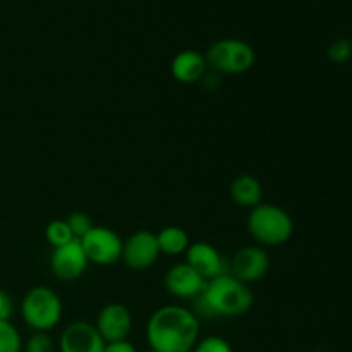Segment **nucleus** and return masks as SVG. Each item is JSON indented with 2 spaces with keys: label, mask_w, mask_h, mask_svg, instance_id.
<instances>
[{
  "label": "nucleus",
  "mask_w": 352,
  "mask_h": 352,
  "mask_svg": "<svg viewBox=\"0 0 352 352\" xmlns=\"http://www.w3.org/2000/svg\"><path fill=\"white\" fill-rule=\"evenodd\" d=\"M199 340V318L181 305L155 309L146 323V342L155 352H191Z\"/></svg>",
  "instance_id": "obj_1"
},
{
  "label": "nucleus",
  "mask_w": 352,
  "mask_h": 352,
  "mask_svg": "<svg viewBox=\"0 0 352 352\" xmlns=\"http://www.w3.org/2000/svg\"><path fill=\"white\" fill-rule=\"evenodd\" d=\"M254 294L250 285L237 280L227 272L220 277L206 282L205 291L196 298L198 318H237L253 308Z\"/></svg>",
  "instance_id": "obj_2"
},
{
  "label": "nucleus",
  "mask_w": 352,
  "mask_h": 352,
  "mask_svg": "<svg viewBox=\"0 0 352 352\" xmlns=\"http://www.w3.org/2000/svg\"><path fill=\"white\" fill-rule=\"evenodd\" d=\"M246 226L254 243L265 250L289 243L294 234L292 217L282 206L272 203H260L250 210Z\"/></svg>",
  "instance_id": "obj_3"
},
{
  "label": "nucleus",
  "mask_w": 352,
  "mask_h": 352,
  "mask_svg": "<svg viewBox=\"0 0 352 352\" xmlns=\"http://www.w3.org/2000/svg\"><path fill=\"white\" fill-rule=\"evenodd\" d=\"M21 318L31 332H52L64 316L60 296L47 285H34L21 299Z\"/></svg>",
  "instance_id": "obj_4"
},
{
  "label": "nucleus",
  "mask_w": 352,
  "mask_h": 352,
  "mask_svg": "<svg viewBox=\"0 0 352 352\" xmlns=\"http://www.w3.org/2000/svg\"><path fill=\"white\" fill-rule=\"evenodd\" d=\"M208 69L217 74L239 76L251 71L256 62V52L239 38H222L212 43L205 54Z\"/></svg>",
  "instance_id": "obj_5"
},
{
  "label": "nucleus",
  "mask_w": 352,
  "mask_h": 352,
  "mask_svg": "<svg viewBox=\"0 0 352 352\" xmlns=\"http://www.w3.org/2000/svg\"><path fill=\"white\" fill-rule=\"evenodd\" d=\"M79 241L89 263L112 267L122 260L124 239L110 227L93 226V229Z\"/></svg>",
  "instance_id": "obj_6"
},
{
  "label": "nucleus",
  "mask_w": 352,
  "mask_h": 352,
  "mask_svg": "<svg viewBox=\"0 0 352 352\" xmlns=\"http://www.w3.org/2000/svg\"><path fill=\"white\" fill-rule=\"evenodd\" d=\"M270 254L265 248L244 246L229 261V274L244 284H254L267 277L270 270Z\"/></svg>",
  "instance_id": "obj_7"
},
{
  "label": "nucleus",
  "mask_w": 352,
  "mask_h": 352,
  "mask_svg": "<svg viewBox=\"0 0 352 352\" xmlns=\"http://www.w3.org/2000/svg\"><path fill=\"white\" fill-rule=\"evenodd\" d=\"M157 234L151 230H136L124 241L122 260L131 270L143 272L153 267L160 258Z\"/></svg>",
  "instance_id": "obj_8"
},
{
  "label": "nucleus",
  "mask_w": 352,
  "mask_h": 352,
  "mask_svg": "<svg viewBox=\"0 0 352 352\" xmlns=\"http://www.w3.org/2000/svg\"><path fill=\"white\" fill-rule=\"evenodd\" d=\"M89 261L81 241L74 239L60 248H54L50 254V270L62 282H74L85 275Z\"/></svg>",
  "instance_id": "obj_9"
},
{
  "label": "nucleus",
  "mask_w": 352,
  "mask_h": 352,
  "mask_svg": "<svg viewBox=\"0 0 352 352\" xmlns=\"http://www.w3.org/2000/svg\"><path fill=\"white\" fill-rule=\"evenodd\" d=\"M105 340L93 323L78 320L62 330L57 340V352H103Z\"/></svg>",
  "instance_id": "obj_10"
},
{
  "label": "nucleus",
  "mask_w": 352,
  "mask_h": 352,
  "mask_svg": "<svg viewBox=\"0 0 352 352\" xmlns=\"http://www.w3.org/2000/svg\"><path fill=\"white\" fill-rule=\"evenodd\" d=\"M133 323V313L127 306L120 302H109L100 309L95 327L102 339L109 344L129 339Z\"/></svg>",
  "instance_id": "obj_11"
},
{
  "label": "nucleus",
  "mask_w": 352,
  "mask_h": 352,
  "mask_svg": "<svg viewBox=\"0 0 352 352\" xmlns=\"http://www.w3.org/2000/svg\"><path fill=\"white\" fill-rule=\"evenodd\" d=\"M184 256L186 263L192 270L198 272L206 282L229 272V261H226V258L217 250V246L206 243V241H198V243L189 244Z\"/></svg>",
  "instance_id": "obj_12"
},
{
  "label": "nucleus",
  "mask_w": 352,
  "mask_h": 352,
  "mask_svg": "<svg viewBox=\"0 0 352 352\" xmlns=\"http://www.w3.org/2000/svg\"><path fill=\"white\" fill-rule=\"evenodd\" d=\"M165 291L175 299H196L205 291L206 280L186 261L172 265L164 277Z\"/></svg>",
  "instance_id": "obj_13"
},
{
  "label": "nucleus",
  "mask_w": 352,
  "mask_h": 352,
  "mask_svg": "<svg viewBox=\"0 0 352 352\" xmlns=\"http://www.w3.org/2000/svg\"><path fill=\"white\" fill-rule=\"evenodd\" d=\"M208 72L206 57L198 50H182L172 58L170 74L181 85H196Z\"/></svg>",
  "instance_id": "obj_14"
},
{
  "label": "nucleus",
  "mask_w": 352,
  "mask_h": 352,
  "mask_svg": "<svg viewBox=\"0 0 352 352\" xmlns=\"http://www.w3.org/2000/svg\"><path fill=\"white\" fill-rule=\"evenodd\" d=\"M229 195L239 208L253 210L254 206L263 203V186L254 175L241 174L230 182Z\"/></svg>",
  "instance_id": "obj_15"
},
{
  "label": "nucleus",
  "mask_w": 352,
  "mask_h": 352,
  "mask_svg": "<svg viewBox=\"0 0 352 352\" xmlns=\"http://www.w3.org/2000/svg\"><path fill=\"white\" fill-rule=\"evenodd\" d=\"M157 241L160 253L165 254V256H181V254H186L189 244H191L189 234L186 232V229L179 226H167L162 230H158Z\"/></svg>",
  "instance_id": "obj_16"
},
{
  "label": "nucleus",
  "mask_w": 352,
  "mask_h": 352,
  "mask_svg": "<svg viewBox=\"0 0 352 352\" xmlns=\"http://www.w3.org/2000/svg\"><path fill=\"white\" fill-rule=\"evenodd\" d=\"M45 239L50 244L52 250L54 248H60L64 244L71 243L76 237L72 236L71 229L67 226V220L65 219H55L52 222H48V226L45 227Z\"/></svg>",
  "instance_id": "obj_17"
},
{
  "label": "nucleus",
  "mask_w": 352,
  "mask_h": 352,
  "mask_svg": "<svg viewBox=\"0 0 352 352\" xmlns=\"http://www.w3.org/2000/svg\"><path fill=\"white\" fill-rule=\"evenodd\" d=\"M23 337L10 322H0V352H23Z\"/></svg>",
  "instance_id": "obj_18"
},
{
  "label": "nucleus",
  "mask_w": 352,
  "mask_h": 352,
  "mask_svg": "<svg viewBox=\"0 0 352 352\" xmlns=\"http://www.w3.org/2000/svg\"><path fill=\"white\" fill-rule=\"evenodd\" d=\"M23 352H57V340L50 332H33L24 340Z\"/></svg>",
  "instance_id": "obj_19"
},
{
  "label": "nucleus",
  "mask_w": 352,
  "mask_h": 352,
  "mask_svg": "<svg viewBox=\"0 0 352 352\" xmlns=\"http://www.w3.org/2000/svg\"><path fill=\"white\" fill-rule=\"evenodd\" d=\"M65 220H67L69 229H71L72 236H74L76 239H82V237L93 229V226H95L91 217L85 212H72Z\"/></svg>",
  "instance_id": "obj_20"
},
{
  "label": "nucleus",
  "mask_w": 352,
  "mask_h": 352,
  "mask_svg": "<svg viewBox=\"0 0 352 352\" xmlns=\"http://www.w3.org/2000/svg\"><path fill=\"white\" fill-rule=\"evenodd\" d=\"M191 352H234L229 340L219 336H208L198 340Z\"/></svg>",
  "instance_id": "obj_21"
},
{
  "label": "nucleus",
  "mask_w": 352,
  "mask_h": 352,
  "mask_svg": "<svg viewBox=\"0 0 352 352\" xmlns=\"http://www.w3.org/2000/svg\"><path fill=\"white\" fill-rule=\"evenodd\" d=\"M352 47L347 40H336L329 47V57L336 62H344L351 57Z\"/></svg>",
  "instance_id": "obj_22"
},
{
  "label": "nucleus",
  "mask_w": 352,
  "mask_h": 352,
  "mask_svg": "<svg viewBox=\"0 0 352 352\" xmlns=\"http://www.w3.org/2000/svg\"><path fill=\"white\" fill-rule=\"evenodd\" d=\"M14 315V301L9 292L0 289V322H9Z\"/></svg>",
  "instance_id": "obj_23"
},
{
  "label": "nucleus",
  "mask_w": 352,
  "mask_h": 352,
  "mask_svg": "<svg viewBox=\"0 0 352 352\" xmlns=\"http://www.w3.org/2000/svg\"><path fill=\"white\" fill-rule=\"evenodd\" d=\"M103 352H138L136 346L127 340H119V342H109L105 344V351Z\"/></svg>",
  "instance_id": "obj_24"
},
{
  "label": "nucleus",
  "mask_w": 352,
  "mask_h": 352,
  "mask_svg": "<svg viewBox=\"0 0 352 352\" xmlns=\"http://www.w3.org/2000/svg\"><path fill=\"white\" fill-rule=\"evenodd\" d=\"M143 352H155V351H153V349H150V347H148V349H144Z\"/></svg>",
  "instance_id": "obj_25"
},
{
  "label": "nucleus",
  "mask_w": 352,
  "mask_h": 352,
  "mask_svg": "<svg viewBox=\"0 0 352 352\" xmlns=\"http://www.w3.org/2000/svg\"><path fill=\"white\" fill-rule=\"evenodd\" d=\"M315 352H325V351H315Z\"/></svg>",
  "instance_id": "obj_26"
}]
</instances>
